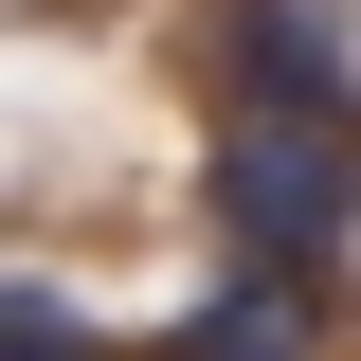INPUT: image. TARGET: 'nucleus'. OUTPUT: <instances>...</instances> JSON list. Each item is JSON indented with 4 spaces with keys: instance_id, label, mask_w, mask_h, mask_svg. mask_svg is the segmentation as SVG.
<instances>
[{
    "instance_id": "f257e3e1",
    "label": "nucleus",
    "mask_w": 361,
    "mask_h": 361,
    "mask_svg": "<svg viewBox=\"0 0 361 361\" xmlns=\"http://www.w3.org/2000/svg\"><path fill=\"white\" fill-rule=\"evenodd\" d=\"M217 217L253 235V271H307V253L361 235V163H343L325 127H253V145L217 163Z\"/></svg>"
},
{
    "instance_id": "f03ea898",
    "label": "nucleus",
    "mask_w": 361,
    "mask_h": 361,
    "mask_svg": "<svg viewBox=\"0 0 361 361\" xmlns=\"http://www.w3.org/2000/svg\"><path fill=\"white\" fill-rule=\"evenodd\" d=\"M235 54H253V90L289 109V127H343V109H361V54H343V0H253V18H235Z\"/></svg>"
},
{
    "instance_id": "7ed1b4c3",
    "label": "nucleus",
    "mask_w": 361,
    "mask_h": 361,
    "mask_svg": "<svg viewBox=\"0 0 361 361\" xmlns=\"http://www.w3.org/2000/svg\"><path fill=\"white\" fill-rule=\"evenodd\" d=\"M163 361H325V325L289 307V271H235L217 307H180V325H163Z\"/></svg>"
},
{
    "instance_id": "20e7f679",
    "label": "nucleus",
    "mask_w": 361,
    "mask_h": 361,
    "mask_svg": "<svg viewBox=\"0 0 361 361\" xmlns=\"http://www.w3.org/2000/svg\"><path fill=\"white\" fill-rule=\"evenodd\" d=\"M0 361H90V325L54 307V289H0Z\"/></svg>"
}]
</instances>
